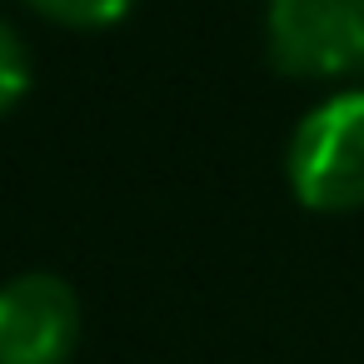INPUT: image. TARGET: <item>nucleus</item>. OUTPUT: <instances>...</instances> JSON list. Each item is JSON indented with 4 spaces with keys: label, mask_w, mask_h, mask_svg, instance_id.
I'll use <instances>...</instances> for the list:
<instances>
[{
    "label": "nucleus",
    "mask_w": 364,
    "mask_h": 364,
    "mask_svg": "<svg viewBox=\"0 0 364 364\" xmlns=\"http://www.w3.org/2000/svg\"><path fill=\"white\" fill-rule=\"evenodd\" d=\"M31 90V55H26V41L0 21V115H6L21 95Z\"/></svg>",
    "instance_id": "obj_5"
},
{
    "label": "nucleus",
    "mask_w": 364,
    "mask_h": 364,
    "mask_svg": "<svg viewBox=\"0 0 364 364\" xmlns=\"http://www.w3.org/2000/svg\"><path fill=\"white\" fill-rule=\"evenodd\" d=\"M269 60L294 80L364 75V0H269Z\"/></svg>",
    "instance_id": "obj_2"
},
{
    "label": "nucleus",
    "mask_w": 364,
    "mask_h": 364,
    "mask_svg": "<svg viewBox=\"0 0 364 364\" xmlns=\"http://www.w3.org/2000/svg\"><path fill=\"white\" fill-rule=\"evenodd\" d=\"M80 339V299L60 274L31 269L0 284V364H65Z\"/></svg>",
    "instance_id": "obj_3"
},
{
    "label": "nucleus",
    "mask_w": 364,
    "mask_h": 364,
    "mask_svg": "<svg viewBox=\"0 0 364 364\" xmlns=\"http://www.w3.org/2000/svg\"><path fill=\"white\" fill-rule=\"evenodd\" d=\"M289 190L314 215H344L364 205V85L319 100L284 150Z\"/></svg>",
    "instance_id": "obj_1"
},
{
    "label": "nucleus",
    "mask_w": 364,
    "mask_h": 364,
    "mask_svg": "<svg viewBox=\"0 0 364 364\" xmlns=\"http://www.w3.org/2000/svg\"><path fill=\"white\" fill-rule=\"evenodd\" d=\"M26 6L55 26H70V31H105V26L125 21V11L135 0H26Z\"/></svg>",
    "instance_id": "obj_4"
}]
</instances>
